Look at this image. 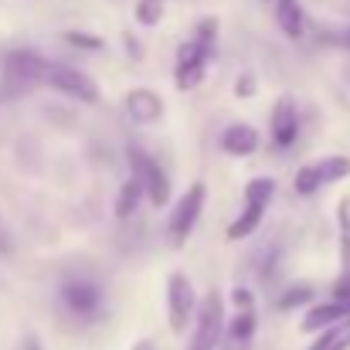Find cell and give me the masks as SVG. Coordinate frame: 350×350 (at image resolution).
<instances>
[{
	"mask_svg": "<svg viewBox=\"0 0 350 350\" xmlns=\"http://www.w3.org/2000/svg\"><path fill=\"white\" fill-rule=\"evenodd\" d=\"M215 17H208L194 41H187L180 51H177V89H194L204 82V72H208V62H211V44H215Z\"/></svg>",
	"mask_w": 350,
	"mask_h": 350,
	"instance_id": "1",
	"label": "cell"
},
{
	"mask_svg": "<svg viewBox=\"0 0 350 350\" xmlns=\"http://www.w3.org/2000/svg\"><path fill=\"white\" fill-rule=\"evenodd\" d=\"M204 201H208V187L198 180L177 204H174V211H170V221H167V234H170V241L180 248L191 232H194V225H198V218H201V211H204Z\"/></svg>",
	"mask_w": 350,
	"mask_h": 350,
	"instance_id": "2",
	"label": "cell"
},
{
	"mask_svg": "<svg viewBox=\"0 0 350 350\" xmlns=\"http://www.w3.org/2000/svg\"><path fill=\"white\" fill-rule=\"evenodd\" d=\"M48 72H51V62H44L31 48H17L3 58V79H7V85H17V89L48 82Z\"/></svg>",
	"mask_w": 350,
	"mask_h": 350,
	"instance_id": "3",
	"label": "cell"
},
{
	"mask_svg": "<svg viewBox=\"0 0 350 350\" xmlns=\"http://www.w3.org/2000/svg\"><path fill=\"white\" fill-rule=\"evenodd\" d=\"M129 163H133V177L143 184L150 204H153V208H163L167 198H170V180H167L163 167H160L150 153H143L139 146H129Z\"/></svg>",
	"mask_w": 350,
	"mask_h": 350,
	"instance_id": "4",
	"label": "cell"
},
{
	"mask_svg": "<svg viewBox=\"0 0 350 350\" xmlns=\"http://www.w3.org/2000/svg\"><path fill=\"white\" fill-rule=\"evenodd\" d=\"M194 310H198V296H194V286L187 275L174 272L167 279V313H170V330L174 334H184L187 323L194 320Z\"/></svg>",
	"mask_w": 350,
	"mask_h": 350,
	"instance_id": "5",
	"label": "cell"
},
{
	"mask_svg": "<svg viewBox=\"0 0 350 350\" xmlns=\"http://www.w3.org/2000/svg\"><path fill=\"white\" fill-rule=\"evenodd\" d=\"M48 85L58 89L62 96H72V99L89 103V106L103 103L99 85H96L85 72H79V68H72V65H51V72H48Z\"/></svg>",
	"mask_w": 350,
	"mask_h": 350,
	"instance_id": "6",
	"label": "cell"
},
{
	"mask_svg": "<svg viewBox=\"0 0 350 350\" xmlns=\"http://www.w3.org/2000/svg\"><path fill=\"white\" fill-rule=\"evenodd\" d=\"M221 334H225V310H221L218 293H211L204 299V310L198 317V330H194L187 350H218L221 347Z\"/></svg>",
	"mask_w": 350,
	"mask_h": 350,
	"instance_id": "7",
	"label": "cell"
},
{
	"mask_svg": "<svg viewBox=\"0 0 350 350\" xmlns=\"http://www.w3.org/2000/svg\"><path fill=\"white\" fill-rule=\"evenodd\" d=\"M62 303H65V310H68L72 317L89 320V317L99 313V306H103V293H99V286L89 282V279H72V282L62 286Z\"/></svg>",
	"mask_w": 350,
	"mask_h": 350,
	"instance_id": "8",
	"label": "cell"
},
{
	"mask_svg": "<svg viewBox=\"0 0 350 350\" xmlns=\"http://www.w3.org/2000/svg\"><path fill=\"white\" fill-rule=\"evenodd\" d=\"M299 136V109L289 96H282L272 109V143L275 146H293Z\"/></svg>",
	"mask_w": 350,
	"mask_h": 350,
	"instance_id": "9",
	"label": "cell"
},
{
	"mask_svg": "<svg viewBox=\"0 0 350 350\" xmlns=\"http://www.w3.org/2000/svg\"><path fill=\"white\" fill-rule=\"evenodd\" d=\"M122 106H126L129 119L139 122V126H150V122H157V119L163 116V99L153 89H129Z\"/></svg>",
	"mask_w": 350,
	"mask_h": 350,
	"instance_id": "10",
	"label": "cell"
},
{
	"mask_svg": "<svg viewBox=\"0 0 350 350\" xmlns=\"http://www.w3.org/2000/svg\"><path fill=\"white\" fill-rule=\"evenodd\" d=\"M337 225H340V275L334 282V299L350 303V201H340Z\"/></svg>",
	"mask_w": 350,
	"mask_h": 350,
	"instance_id": "11",
	"label": "cell"
},
{
	"mask_svg": "<svg viewBox=\"0 0 350 350\" xmlns=\"http://www.w3.org/2000/svg\"><path fill=\"white\" fill-rule=\"evenodd\" d=\"M255 330H258L255 306H252V310H238L234 320L228 323V330H225V344H228V350H245L248 344H252Z\"/></svg>",
	"mask_w": 350,
	"mask_h": 350,
	"instance_id": "12",
	"label": "cell"
},
{
	"mask_svg": "<svg viewBox=\"0 0 350 350\" xmlns=\"http://www.w3.org/2000/svg\"><path fill=\"white\" fill-rule=\"evenodd\" d=\"M275 21H279V31L293 41L306 34V10L299 7V0H275Z\"/></svg>",
	"mask_w": 350,
	"mask_h": 350,
	"instance_id": "13",
	"label": "cell"
},
{
	"mask_svg": "<svg viewBox=\"0 0 350 350\" xmlns=\"http://www.w3.org/2000/svg\"><path fill=\"white\" fill-rule=\"evenodd\" d=\"M265 201H245V208H241V215L234 218L232 225H228V238L232 241H241V238H252L255 228L262 225V218H265Z\"/></svg>",
	"mask_w": 350,
	"mask_h": 350,
	"instance_id": "14",
	"label": "cell"
},
{
	"mask_svg": "<svg viewBox=\"0 0 350 350\" xmlns=\"http://www.w3.org/2000/svg\"><path fill=\"white\" fill-rule=\"evenodd\" d=\"M221 146H225V153H232V157H248V153H255V146H258V133H255L252 126H245V122H234V126H228V129L221 133Z\"/></svg>",
	"mask_w": 350,
	"mask_h": 350,
	"instance_id": "15",
	"label": "cell"
},
{
	"mask_svg": "<svg viewBox=\"0 0 350 350\" xmlns=\"http://www.w3.org/2000/svg\"><path fill=\"white\" fill-rule=\"evenodd\" d=\"M143 184L136 180V177H129L126 184H122V191L116 194V215L119 218H133L136 211H139V204H143Z\"/></svg>",
	"mask_w": 350,
	"mask_h": 350,
	"instance_id": "16",
	"label": "cell"
},
{
	"mask_svg": "<svg viewBox=\"0 0 350 350\" xmlns=\"http://www.w3.org/2000/svg\"><path fill=\"white\" fill-rule=\"evenodd\" d=\"M306 350H350V320L327 327V330L313 340V347H306Z\"/></svg>",
	"mask_w": 350,
	"mask_h": 350,
	"instance_id": "17",
	"label": "cell"
},
{
	"mask_svg": "<svg viewBox=\"0 0 350 350\" xmlns=\"http://www.w3.org/2000/svg\"><path fill=\"white\" fill-rule=\"evenodd\" d=\"M320 187H327V184H323V177H320V167H317V163H306V167H299V174H296V194H303V198H313Z\"/></svg>",
	"mask_w": 350,
	"mask_h": 350,
	"instance_id": "18",
	"label": "cell"
},
{
	"mask_svg": "<svg viewBox=\"0 0 350 350\" xmlns=\"http://www.w3.org/2000/svg\"><path fill=\"white\" fill-rule=\"evenodd\" d=\"M317 167H320L323 184H337V180L350 177V157H327V160H320Z\"/></svg>",
	"mask_w": 350,
	"mask_h": 350,
	"instance_id": "19",
	"label": "cell"
},
{
	"mask_svg": "<svg viewBox=\"0 0 350 350\" xmlns=\"http://www.w3.org/2000/svg\"><path fill=\"white\" fill-rule=\"evenodd\" d=\"M160 17H163V0H139V3H136V21H139L143 27L160 24Z\"/></svg>",
	"mask_w": 350,
	"mask_h": 350,
	"instance_id": "20",
	"label": "cell"
},
{
	"mask_svg": "<svg viewBox=\"0 0 350 350\" xmlns=\"http://www.w3.org/2000/svg\"><path fill=\"white\" fill-rule=\"evenodd\" d=\"M310 296H313V289L310 286H293V289H286V296H279V310H293V306H303V303H310Z\"/></svg>",
	"mask_w": 350,
	"mask_h": 350,
	"instance_id": "21",
	"label": "cell"
},
{
	"mask_svg": "<svg viewBox=\"0 0 350 350\" xmlns=\"http://www.w3.org/2000/svg\"><path fill=\"white\" fill-rule=\"evenodd\" d=\"M72 44H79V48H92V51H99L103 48V38H96V34H82V31H68L65 34Z\"/></svg>",
	"mask_w": 350,
	"mask_h": 350,
	"instance_id": "22",
	"label": "cell"
},
{
	"mask_svg": "<svg viewBox=\"0 0 350 350\" xmlns=\"http://www.w3.org/2000/svg\"><path fill=\"white\" fill-rule=\"evenodd\" d=\"M234 306H238V310H252V306H255V296H252V293H248V289H234Z\"/></svg>",
	"mask_w": 350,
	"mask_h": 350,
	"instance_id": "23",
	"label": "cell"
},
{
	"mask_svg": "<svg viewBox=\"0 0 350 350\" xmlns=\"http://www.w3.org/2000/svg\"><path fill=\"white\" fill-rule=\"evenodd\" d=\"M248 92H255V79L252 75H241L238 79V96H248Z\"/></svg>",
	"mask_w": 350,
	"mask_h": 350,
	"instance_id": "24",
	"label": "cell"
},
{
	"mask_svg": "<svg viewBox=\"0 0 350 350\" xmlns=\"http://www.w3.org/2000/svg\"><path fill=\"white\" fill-rule=\"evenodd\" d=\"M340 44H344V48H347V51H350V27H347V31H344V34H340Z\"/></svg>",
	"mask_w": 350,
	"mask_h": 350,
	"instance_id": "25",
	"label": "cell"
},
{
	"mask_svg": "<svg viewBox=\"0 0 350 350\" xmlns=\"http://www.w3.org/2000/svg\"><path fill=\"white\" fill-rule=\"evenodd\" d=\"M136 350H153L150 344H136Z\"/></svg>",
	"mask_w": 350,
	"mask_h": 350,
	"instance_id": "26",
	"label": "cell"
}]
</instances>
